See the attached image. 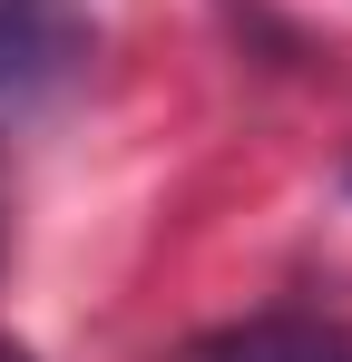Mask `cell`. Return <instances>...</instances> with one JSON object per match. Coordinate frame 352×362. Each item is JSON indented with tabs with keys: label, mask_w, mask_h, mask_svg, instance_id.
Masks as SVG:
<instances>
[{
	"label": "cell",
	"mask_w": 352,
	"mask_h": 362,
	"mask_svg": "<svg viewBox=\"0 0 352 362\" xmlns=\"http://www.w3.org/2000/svg\"><path fill=\"white\" fill-rule=\"evenodd\" d=\"M98 49V30L69 10V0H0V108H30L59 98Z\"/></svg>",
	"instance_id": "cell-1"
},
{
	"label": "cell",
	"mask_w": 352,
	"mask_h": 362,
	"mask_svg": "<svg viewBox=\"0 0 352 362\" xmlns=\"http://www.w3.org/2000/svg\"><path fill=\"white\" fill-rule=\"evenodd\" d=\"M196 362H352V333L313 313H254L216 343H196Z\"/></svg>",
	"instance_id": "cell-2"
},
{
	"label": "cell",
	"mask_w": 352,
	"mask_h": 362,
	"mask_svg": "<svg viewBox=\"0 0 352 362\" xmlns=\"http://www.w3.org/2000/svg\"><path fill=\"white\" fill-rule=\"evenodd\" d=\"M0 362H30V353H20V343H0Z\"/></svg>",
	"instance_id": "cell-3"
}]
</instances>
